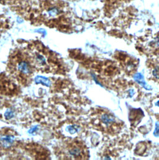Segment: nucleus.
<instances>
[{"label":"nucleus","mask_w":159,"mask_h":160,"mask_svg":"<svg viewBox=\"0 0 159 160\" xmlns=\"http://www.w3.org/2000/svg\"><path fill=\"white\" fill-rule=\"evenodd\" d=\"M13 141H14V138L10 135H6L1 138L2 144L5 148H8L11 146L13 143Z\"/></svg>","instance_id":"obj_2"},{"label":"nucleus","mask_w":159,"mask_h":160,"mask_svg":"<svg viewBox=\"0 0 159 160\" xmlns=\"http://www.w3.org/2000/svg\"><path fill=\"white\" fill-rule=\"evenodd\" d=\"M49 14L52 16H56L57 14V10L56 9H52L49 11Z\"/></svg>","instance_id":"obj_5"},{"label":"nucleus","mask_w":159,"mask_h":160,"mask_svg":"<svg viewBox=\"0 0 159 160\" xmlns=\"http://www.w3.org/2000/svg\"><path fill=\"white\" fill-rule=\"evenodd\" d=\"M68 128H69V131L71 133H75V132H76V130H75L73 126H70V127H69Z\"/></svg>","instance_id":"obj_6"},{"label":"nucleus","mask_w":159,"mask_h":160,"mask_svg":"<svg viewBox=\"0 0 159 160\" xmlns=\"http://www.w3.org/2000/svg\"><path fill=\"white\" fill-rule=\"evenodd\" d=\"M69 152L71 155L77 157L80 155L81 150L79 147H77V146H73V147L69 150Z\"/></svg>","instance_id":"obj_4"},{"label":"nucleus","mask_w":159,"mask_h":160,"mask_svg":"<svg viewBox=\"0 0 159 160\" xmlns=\"http://www.w3.org/2000/svg\"><path fill=\"white\" fill-rule=\"evenodd\" d=\"M18 70L23 74L28 75L30 73V69L28 63L25 62H21L18 64Z\"/></svg>","instance_id":"obj_1"},{"label":"nucleus","mask_w":159,"mask_h":160,"mask_svg":"<svg viewBox=\"0 0 159 160\" xmlns=\"http://www.w3.org/2000/svg\"><path fill=\"white\" fill-rule=\"evenodd\" d=\"M35 82L37 84L41 83L46 86H49L50 85V82L49 81V79L43 76H37L35 79Z\"/></svg>","instance_id":"obj_3"}]
</instances>
